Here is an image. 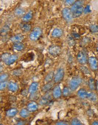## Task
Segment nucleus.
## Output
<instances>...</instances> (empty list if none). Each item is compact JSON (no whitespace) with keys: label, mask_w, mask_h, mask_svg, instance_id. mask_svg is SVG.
I'll list each match as a JSON object with an SVG mask.
<instances>
[{"label":"nucleus","mask_w":98,"mask_h":125,"mask_svg":"<svg viewBox=\"0 0 98 125\" xmlns=\"http://www.w3.org/2000/svg\"><path fill=\"white\" fill-rule=\"evenodd\" d=\"M64 74H65V73H64V69L62 68H59L57 70L56 74L54 75V80H53L54 82L55 83H58L62 81L64 78Z\"/></svg>","instance_id":"4"},{"label":"nucleus","mask_w":98,"mask_h":125,"mask_svg":"<svg viewBox=\"0 0 98 125\" xmlns=\"http://www.w3.org/2000/svg\"><path fill=\"white\" fill-rule=\"evenodd\" d=\"M7 87L8 90L12 92H15L19 89V86L18 84L13 81H10L8 82Z\"/></svg>","instance_id":"12"},{"label":"nucleus","mask_w":98,"mask_h":125,"mask_svg":"<svg viewBox=\"0 0 98 125\" xmlns=\"http://www.w3.org/2000/svg\"><path fill=\"white\" fill-rule=\"evenodd\" d=\"M49 53L52 56H57L61 52V48L58 45H52L48 49Z\"/></svg>","instance_id":"7"},{"label":"nucleus","mask_w":98,"mask_h":125,"mask_svg":"<svg viewBox=\"0 0 98 125\" xmlns=\"http://www.w3.org/2000/svg\"><path fill=\"white\" fill-rule=\"evenodd\" d=\"M19 115L23 118H27L30 115V112L27 109H23L19 112Z\"/></svg>","instance_id":"24"},{"label":"nucleus","mask_w":98,"mask_h":125,"mask_svg":"<svg viewBox=\"0 0 98 125\" xmlns=\"http://www.w3.org/2000/svg\"><path fill=\"white\" fill-rule=\"evenodd\" d=\"M88 62L91 70L95 71L98 68V62L97 58L94 56L90 57L88 59Z\"/></svg>","instance_id":"5"},{"label":"nucleus","mask_w":98,"mask_h":125,"mask_svg":"<svg viewBox=\"0 0 98 125\" xmlns=\"http://www.w3.org/2000/svg\"><path fill=\"white\" fill-rule=\"evenodd\" d=\"M21 29L24 32H28L31 29V26L27 23L21 24L20 26Z\"/></svg>","instance_id":"22"},{"label":"nucleus","mask_w":98,"mask_h":125,"mask_svg":"<svg viewBox=\"0 0 98 125\" xmlns=\"http://www.w3.org/2000/svg\"><path fill=\"white\" fill-rule=\"evenodd\" d=\"M91 12V10H90V7L89 5H87L86 6V7H85L84 8V10H83V12L85 14H87L89 12Z\"/></svg>","instance_id":"38"},{"label":"nucleus","mask_w":98,"mask_h":125,"mask_svg":"<svg viewBox=\"0 0 98 125\" xmlns=\"http://www.w3.org/2000/svg\"><path fill=\"white\" fill-rule=\"evenodd\" d=\"M71 125H84L80 120L77 118H74L71 122Z\"/></svg>","instance_id":"29"},{"label":"nucleus","mask_w":98,"mask_h":125,"mask_svg":"<svg viewBox=\"0 0 98 125\" xmlns=\"http://www.w3.org/2000/svg\"><path fill=\"white\" fill-rule=\"evenodd\" d=\"M62 13L64 19L67 22H69L72 21L73 17L70 9L68 8H64L62 11Z\"/></svg>","instance_id":"3"},{"label":"nucleus","mask_w":98,"mask_h":125,"mask_svg":"<svg viewBox=\"0 0 98 125\" xmlns=\"http://www.w3.org/2000/svg\"><path fill=\"white\" fill-rule=\"evenodd\" d=\"M33 17V12L31 10L28 11L27 13H26L22 18V20L24 22H27L31 20Z\"/></svg>","instance_id":"16"},{"label":"nucleus","mask_w":98,"mask_h":125,"mask_svg":"<svg viewBox=\"0 0 98 125\" xmlns=\"http://www.w3.org/2000/svg\"><path fill=\"white\" fill-rule=\"evenodd\" d=\"M89 29L91 32L96 33L98 32V26L96 25H91L89 27Z\"/></svg>","instance_id":"32"},{"label":"nucleus","mask_w":98,"mask_h":125,"mask_svg":"<svg viewBox=\"0 0 98 125\" xmlns=\"http://www.w3.org/2000/svg\"><path fill=\"white\" fill-rule=\"evenodd\" d=\"M83 3L84 1H76L74 5H72V6L71 7L70 10L72 12V13H73L77 9H78L80 7L83 6Z\"/></svg>","instance_id":"21"},{"label":"nucleus","mask_w":98,"mask_h":125,"mask_svg":"<svg viewBox=\"0 0 98 125\" xmlns=\"http://www.w3.org/2000/svg\"><path fill=\"white\" fill-rule=\"evenodd\" d=\"M15 125H25V124L23 121H19L17 122Z\"/></svg>","instance_id":"42"},{"label":"nucleus","mask_w":98,"mask_h":125,"mask_svg":"<svg viewBox=\"0 0 98 125\" xmlns=\"http://www.w3.org/2000/svg\"><path fill=\"white\" fill-rule=\"evenodd\" d=\"M81 71L84 73V74H90V72H89V70L85 67H82L81 68Z\"/></svg>","instance_id":"37"},{"label":"nucleus","mask_w":98,"mask_h":125,"mask_svg":"<svg viewBox=\"0 0 98 125\" xmlns=\"http://www.w3.org/2000/svg\"><path fill=\"white\" fill-rule=\"evenodd\" d=\"M96 89H97V91H98V80L97 81V83H96Z\"/></svg>","instance_id":"44"},{"label":"nucleus","mask_w":98,"mask_h":125,"mask_svg":"<svg viewBox=\"0 0 98 125\" xmlns=\"http://www.w3.org/2000/svg\"><path fill=\"white\" fill-rule=\"evenodd\" d=\"M24 37L21 34H17L10 38V41L14 43L21 42L24 40Z\"/></svg>","instance_id":"14"},{"label":"nucleus","mask_w":98,"mask_h":125,"mask_svg":"<svg viewBox=\"0 0 98 125\" xmlns=\"http://www.w3.org/2000/svg\"><path fill=\"white\" fill-rule=\"evenodd\" d=\"M63 32L62 29L60 28L54 29L52 32V36L53 38H59L62 36Z\"/></svg>","instance_id":"18"},{"label":"nucleus","mask_w":98,"mask_h":125,"mask_svg":"<svg viewBox=\"0 0 98 125\" xmlns=\"http://www.w3.org/2000/svg\"><path fill=\"white\" fill-rule=\"evenodd\" d=\"M77 60L80 64L82 65L85 64L88 61L87 55L85 52L83 51H80L78 54Z\"/></svg>","instance_id":"6"},{"label":"nucleus","mask_w":98,"mask_h":125,"mask_svg":"<svg viewBox=\"0 0 98 125\" xmlns=\"http://www.w3.org/2000/svg\"><path fill=\"white\" fill-rule=\"evenodd\" d=\"M51 100V96L49 93L46 94L43 97H42L39 101V104L40 105H45L48 103Z\"/></svg>","instance_id":"15"},{"label":"nucleus","mask_w":98,"mask_h":125,"mask_svg":"<svg viewBox=\"0 0 98 125\" xmlns=\"http://www.w3.org/2000/svg\"><path fill=\"white\" fill-rule=\"evenodd\" d=\"M25 48L24 44L22 42L14 43L13 45V48L17 51H21L23 50Z\"/></svg>","instance_id":"23"},{"label":"nucleus","mask_w":98,"mask_h":125,"mask_svg":"<svg viewBox=\"0 0 98 125\" xmlns=\"http://www.w3.org/2000/svg\"><path fill=\"white\" fill-rule=\"evenodd\" d=\"M42 34V29L39 27H36L30 33L29 35V39L32 41H36L41 36Z\"/></svg>","instance_id":"1"},{"label":"nucleus","mask_w":98,"mask_h":125,"mask_svg":"<svg viewBox=\"0 0 98 125\" xmlns=\"http://www.w3.org/2000/svg\"><path fill=\"white\" fill-rule=\"evenodd\" d=\"M88 85L91 91L95 90V89H96V84H95V82L94 78H90L89 79V82H88Z\"/></svg>","instance_id":"26"},{"label":"nucleus","mask_w":98,"mask_h":125,"mask_svg":"<svg viewBox=\"0 0 98 125\" xmlns=\"http://www.w3.org/2000/svg\"><path fill=\"white\" fill-rule=\"evenodd\" d=\"M70 93V89L67 87H65L63 88L62 91V95L64 97H67L69 96Z\"/></svg>","instance_id":"30"},{"label":"nucleus","mask_w":98,"mask_h":125,"mask_svg":"<svg viewBox=\"0 0 98 125\" xmlns=\"http://www.w3.org/2000/svg\"><path fill=\"white\" fill-rule=\"evenodd\" d=\"M38 108V104L34 101H32L31 102H29L27 104V109L30 112H34L37 110Z\"/></svg>","instance_id":"9"},{"label":"nucleus","mask_w":98,"mask_h":125,"mask_svg":"<svg viewBox=\"0 0 98 125\" xmlns=\"http://www.w3.org/2000/svg\"><path fill=\"white\" fill-rule=\"evenodd\" d=\"M18 59V56L15 54L10 55L7 60L5 61V63L8 66H10L13 64L15 62H16Z\"/></svg>","instance_id":"8"},{"label":"nucleus","mask_w":98,"mask_h":125,"mask_svg":"<svg viewBox=\"0 0 98 125\" xmlns=\"http://www.w3.org/2000/svg\"><path fill=\"white\" fill-rule=\"evenodd\" d=\"M0 125H3V124H0Z\"/></svg>","instance_id":"46"},{"label":"nucleus","mask_w":98,"mask_h":125,"mask_svg":"<svg viewBox=\"0 0 98 125\" xmlns=\"http://www.w3.org/2000/svg\"><path fill=\"white\" fill-rule=\"evenodd\" d=\"M55 125H70V124L67 121H61L57 122L55 124Z\"/></svg>","instance_id":"36"},{"label":"nucleus","mask_w":98,"mask_h":125,"mask_svg":"<svg viewBox=\"0 0 98 125\" xmlns=\"http://www.w3.org/2000/svg\"><path fill=\"white\" fill-rule=\"evenodd\" d=\"M24 13H25V11L24 9L21 8H18L14 10V14L16 16L20 17L22 15L24 16Z\"/></svg>","instance_id":"27"},{"label":"nucleus","mask_w":98,"mask_h":125,"mask_svg":"<svg viewBox=\"0 0 98 125\" xmlns=\"http://www.w3.org/2000/svg\"><path fill=\"white\" fill-rule=\"evenodd\" d=\"M87 99L92 102H95L97 100V96L95 93L93 92L88 93Z\"/></svg>","instance_id":"28"},{"label":"nucleus","mask_w":98,"mask_h":125,"mask_svg":"<svg viewBox=\"0 0 98 125\" xmlns=\"http://www.w3.org/2000/svg\"><path fill=\"white\" fill-rule=\"evenodd\" d=\"M77 95L78 97L82 99H87L88 93L86 91V90L83 88L80 89L77 93Z\"/></svg>","instance_id":"13"},{"label":"nucleus","mask_w":98,"mask_h":125,"mask_svg":"<svg viewBox=\"0 0 98 125\" xmlns=\"http://www.w3.org/2000/svg\"><path fill=\"white\" fill-rule=\"evenodd\" d=\"M54 73L53 72H51L47 74V75L45 76L44 79V81L46 83L52 81L53 78L54 77Z\"/></svg>","instance_id":"25"},{"label":"nucleus","mask_w":98,"mask_h":125,"mask_svg":"<svg viewBox=\"0 0 98 125\" xmlns=\"http://www.w3.org/2000/svg\"><path fill=\"white\" fill-rule=\"evenodd\" d=\"M9 30V28L8 26H4L3 28L1 30V34L3 33H6L7 32H8Z\"/></svg>","instance_id":"40"},{"label":"nucleus","mask_w":98,"mask_h":125,"mask_svg":"<svg viewBox=\"0 0 98 125\" xmlns=\"http://www.w3.org/2000/svg\"><path fill=\"white\" fill-rule=\"evenodd\" d=\"M82 82V78L80 76L73 77L70 82V89L72 91H75L78 89Z\"/></svg>","instance_id":"2"},{"label":"nucleus","mask_w":98,"mask_h":125,"mask_svg":"<svg viewBox=\"0 0 98 125\" xmlns=\"http://www.w3.org/2000/svg\"><path fill=\"white\" fill-rule=\"evenodd\" d=\"M72 36L74 38H75V39H79L80 37V35H79L78 33H75V32H73V33H72Z\"/></svg>","instance_id":"41"},{"label":"nucleus","mask_w":98,"mask_h":125,"mask_svg":"<svg viewBox=\"0 0 98 125\" xmlns=\"http://www.w3.org/2000/svg\"><path fill=\"white\" fill-rule=\"evenodd\" d=\"M12 74L13 75H14L16 76H19L22 75V70H21L20 69L15 70L12 72Z\"/></svg>","instance_id":"33"},{"label":"nucleus","mask_w":98,"mask_h":125,"mask_svg":"<svg viewBox=\"0 0 98 125\" xmlns=\"http://www.w3.org/2000/svg\"><path fill=\"white\" fill-rule=\"evenodd\" d=\"M10 55V54L9 53H3L2 55H1V60L5 62V61L7 60V59L9 57V56Z\"/></svg>","instance_id":"35"},{"label":"nucleus","mask_w":98,"mask_h":125,"mask_svg":"<svg viewBox=\"0 0 98 125\" xmlns=\"http://www.w3.org/2000/svg\"><path fill=\"white\" fill-rule=\"evenodd\" d=\"M8 82L7 81L1 82V84H0V90L1 91L4 90L7 87H8Z\"/></svg>","instance_id":"34"},{"label":"nucleus","mask_w":98,"mask_h":125,"mask_svg":"<svg viewBox=\"0 0 98 125\" xmlns=\"http://www.w3.org/2000/svg\"><path fill=\"white\" fill-rule=\"evenodd\" d=\"M61 89L59 86H55L53 90V96L55 99L60 98L62 95Z\"/></svg>","instance_id":"11"},{"label":"nucleus","mask_w":98,"mask_h":125,"mask_svg":"<svg viewBox=\"0 0 98 125\" xmlns=\"http://www.w3.org/2000/svg\"><path fill=\"white\" fill-rule=\"evenodd\" d=\"M76 1H73V0H67V1H65V4L68 5V6H70V5H73L74 4V3L76 2Z\"/></svg>","instance_id":"39"},{"label":"nucleus","mask_w":98,"mask_h":125,"mask_svg":"<svg viewBox=\"0 0 98 125\" xmlns=\"http://www.w3.org/2000/svg\"><path fill=\"white\" fill-rule=\"evenodd\" d=\"M84 7L83 5L81 6L78 9H77L73 13H72V15H73V18H77L80 17L83 12V10H84Z\"/></svg>","instance_id":"17"},{"label":"nucleus","mask_w":98,"mask_h":125,"mask_svg":"<svg viewBox=\"0 0 98 125\" xmlns=\"http://www.w3.org/2000/svg\"><path fill=\"white\" fill-rule=\"evenodd\" d=\"M9 74L7 73H3L0 76V81H1V82L6 81V80L9 78Z\"/></svg>","instance_id":"31"},{"label":"nucleus","mask_w":98,"mask_h":125,"mask_svg":"<svg viewBox=\"0 0 98 125\" xmlns=\"http://www.w3.org/2000/svg\"><path fill=\"white\" fill-rule=\"evenodd\" d=\"M54 81H51L50 82H48L46 83L45 85H44L42 88V91L44 93H47L49 92L53 87L54 85Z\"/></svg>","instance_id":"20"},{"label":"nucleus","mask_w":98,"mask_h":125,"mask_svg":"<svg viewBox=\"0 0 98 125\" xmlns=\"http://www.w3.org/2000/svg\"><path fill=\"white\" fill-rule=\"evenodd\" d=\"M39 87V83L38 82H32L30 85L29 86V87L28 88V93H30V94H33L36 93Z\"/></svg>","instance_id":"10"},{"label":"nucleus","mask_w":98,"mask_h":125,"mask_svg":"<svg viewBox=\"0 0 98 125\" xmlns=\"http://www.w3.org/2000/svg\"><path fill=\"white\" fill-rule=\"evenodd\" d=\"M18 113V110L15 108H11L8 110L6 113V116L9 118H13Z\"/></svg>","instance_id":"19"},{"label":"nucleus","mask_w":98,"mask_h":125,"mask_svg":"<svg viewBox=\"0 0 98 125\" xmlns=\"http://www.w3.org/2000/svg\"><path fill=\"white\" fill-rule=\"evenodd\" d=\"M92 125H98V121H94V122H93Z\"/></svg>","instance_id":"43"},{"label":"nucleus","mask_w":98,"mask_h":125,"mask_svg":"<svg viewBox=\"0 0 98 125\" xmlns=\"http://www.w3.org/2000/svg\"><path fill=\"white\" fill-rule=\"evenodd\" d=\"M97 51L98 52V44L97 46Z\"/></svg>","instance_id":"45"}]
</instances>
